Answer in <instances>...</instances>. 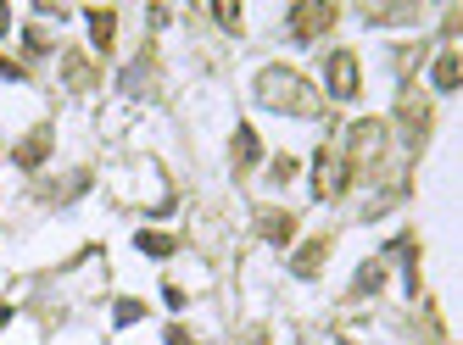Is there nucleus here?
<instances>
[{
    "label": "nucleus",
    "mask_w": 463,
    "mask_h": 345,
    "mask_svg": "<svg viewBox=\"0 0 463 345\" xmlns=\"http://www.w3.org/2000/svg\"><path fill=\"white\" fill-rule=\"evenodd\" d=\"M45 151H51V123H40V128L28 134V140H23L12 156H17V167H40V162H45Z\"/></svg>",
    "instance_id": "8"
},
{
    "label": "nucleus",
    "mask_w": 463,
    "mask_h": 345,
    "mask_svg": "<svg viewBox=\"0 0 463 345\" xmlns=\"http://www.w3.org/2000/svg\"><path fill=\"white\" fill-rule=\"evenodd\" d=\"M146 318V301H118V323H135Z\"/></svg>",
    "instance_id": "16"
},
{
    "label": "nucleus",
    "mask_w": 463,
    "mask_h": 345,
    "mask_svg": "<svg viewBox=\"0 0 463 345\" xmlns=\"http://www.w3.org/2000/svg\"><path fill=\"white\" fill-rule=\"evenodd\" d=\"M257 151H262V145H257V134H251V128H235V162H241V167H251V162H257Z\"/></svg>",
    "instance_id": "13"
},
{
    "label": "nucleus",
    "mask_w": 463,
    "mask_h": 345,
    "mask_svg": "<svg viewBox=\"0 0 463 345\" xmlns=\"http://www.w3.org/2000/svg\"><path fill=\"white\" fill-rule=\"evenodd\" d=\"M90 40H95V51H112V40H118V12L112 6H90Z\"/></svg>",
    "instance_id": "7"
},
{
    "label": "nucleus",
    "mask_w": 463,
    "mask_h": 345,
    "mask_svg": "<svg viewBox=\"0 0 463 345\" xmlns=\"http://www.w3.org/2000/svg\"><path fill=\"white\" fill-rule=\"evenodd\" d=\"M257 95H262V107H274V112H290V117H318V89L302 79V73H290V67H269V73L257 79Z\"/></svg>",
    "instance_id": "1"
},
{
    "label": "nucleus",
    "mask_w": 463,
    "mask_h": 345,
    "mask_svg": "<svg viewBox=\"0 0 463 345\" xmlns=\"http://www.w3.org/2000/svg\"><path fill=\"white\" fill-rule=\"evenodd\" d=\"M324 256H329V239H307V246H302V256H296L290 267L302 273V279H313V273L324 267Z\"/></svg>",
    "instance_id": "10"
},
{
    "label": "nucleus",
    "mask_w": 463,
    "mask_h": 345,
    "mask_svg": "<svg viewBox=\"0 0 463 345\" xmlns=\"http://www.w3.org/2000/svg\"><path fill=\"white\" fill-rule=\"evenodd\" d=\"M140 251H151V256H174V239H168V234H140Z\"/></svg>",
    "instance_id": "15"
},
{
    "label": "nucleus",
    "mask_w": 463,
    "mask_h": 345,
    "mask_svg": "<svg viewBox=\"0 0 463 345\" xmlns=\"http://www.w3.org/2000/svg\"><path fill=\"white\" fill-rule=\"evenodd\" d=\"M290 234H296V218H290V212H269V218H262V239H274V246H285Z\"/></svg>",
    "instance_id": "11"
},
{
    "label": "nucleus",
    "mask_w": 463,
    "mask_h": 345,
    "mask_svg": "<svg viewBox=\"0 0 463 345\" xmlns=\"http://www.w3.org/2000/svg\"><path fill=\"white\" fill-rule=\"evenodd\" d=\"M168 345H195V340H190L184 329H168Z\"/></svg>",
    "instance_id": "18"
},
{
    "label": "nucleus",
    "mask_w": 463,
    "mask_h": 345,
    "mask_svg": "<svg viewBox=\"0 0 463 345\" xmlns=\"http://www.w3.org/2000/svg\"><path fill=\"white\" fill-rule=\"evenodd\" d=\"M335 23V6H290V40H318Z\"/></svg>",
    "instance_id": "4"
},
{
    "label": "nucleus",
    "mask_w": 463,
    "mask_h": 345,
    "mask_svg": "<svg viewBox=\"0 0 463 345\" xmlns=\"http://www.w3.org/2000/svg\"><path fill=\"white\" fill-rule=\"evenodd\" d=\"M6 23H12V12H6V6H0V33H6Z\"/></svg>",
    "instance_id": "19"
},
{
    "label": "nucleus",
    "mask_w": 463,
    "mask_h": 345,
    "mask_svg": "<svg viewBox=\"0 0 463 345\" xmlns=\"http://www.w3.org/2000/svg\"><path fill=\"white\" fill-rule=\"evenodd\" d=\"M385 156V123H374V117H363V123H352V134H346V172L357 179V172H369L374 162Z\"/></svg>",
    "instance_id": "2"
},
{
    "label": "nucleus",
    "mask_w": 463,
    "mask_h": 345,
    "mask_svg": "<svg viewBox=\"0 0 463 345\" xmlns=\"http://www.w3.org/2000/svg\"><path fill=\"white\" fill-rule=\"evenodd\" d=\"M380 284H385V267H380V262H369V267L357 273V295H369V290H380Z\"/></svg>",
    "instance_id": "14"
},
{
    "label": "nucleus",
    "mask_w": 463,
    "mask_h": 345,
    "mask_svg": "<svg viewBox=\"0 0 463 345\" xmlns=\"http://www.w3.org/2000/svg\"><path fill=\"white\" fill-rule=\"evenodd\" d=\"M61 73H68V89H90V84H95V67H90V56H79V51L61 56Z\"/></svg>",
    "instance_id": "9"
},
{
    "label": "nucleus",
    "mask_w": 463,
    "mask_h": 345,
    "mask_svg": "<svg viewBox=\"0 0 463 345\" xmlns=\"http://www.w3.org/2000/svg\"><path fill=\"white\" fill-rule=\"evenodd\" d=\"M0 79H12V84H17V79H28V73H23V61H12V56H0Z\"/></svg>",
    "instance_id": "17"
},
{
    "label": "nucleus",
    "mask_w": 463,
    "mask_h": 345,
    "mask_svg": "<svg viewBox=\"0 0 463 345\" xmlns=\"http://www.w3.org/2000/svg\"><path fill=\"white\" fill-rule=\"evenodd\" d=\"M352 184V172H346V162H341V151H318V172H313V195L318 200H329V195H341Z\"/></svg>",
    "instance_id": "3"
},
{
    "label": "nucleus",
    "mask_w": 463,
    "mask_h": 345,
    "mask_svg": "<svg viewBox=\"0 0 463 345\" xmlns=\"http://www.w3.org/2000/svg\"><path fill=\"white\" fill-rule=\"evenodd\" d=\"M396 117H402L419 140H424V134H430V100H424L419 89H402V100H396Z\"/></svg>",
    "instance_id": "6"
},
{
    "label": "nucleus",
    "mask_w": 463,
    "mask_h": 345,
    "mask_svg": "<svg viewBox=\"0 0 463 345\" xmlns=\"http://www.w3.org/2000/svg\"><path fill=\"white\" fill-rule=\"evenodd\" d=\"M458 73H463L458 51H441V61H436V89H458Z\"/></svg>",
    "instance_id": "12"
},
{
    "label": "nucleus",
    "mask_w": 463,
    "mask_h": 345,
    "mask_svg": "<svg viewBox=\"0 0 463 345\" xmlns=\"http://www.w3.org/2000/svg\"><path fill=\"white\" fill-rule=\"evenodd\" d=\"M324 73H329V95H335V100H352L357 95V56L352 51H335Z\"/></svg>",
    "instance_id": "5"
}]
</instances>
